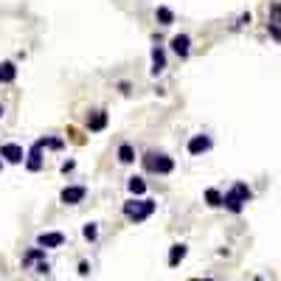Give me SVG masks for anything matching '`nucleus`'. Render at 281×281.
<instances>
[{
	"instance_id": "nucleus-1",
	"label": "nucleus",
	"mask_w": 281,
	"mask_h": 281,
	"mask_svg": "<svg viewBox=\"0 0 281 281\" xmlns=\"http://www.w3.org/2000/svg\"><path fill=\"white\" fill-rule=\"evenodd\" d=\"M250 200V186L247 183H234V188L231 191H225V200H222V205L228 211H234V214H239V211L245 208V202Z\"/></svg>"
},
{
	"instance_id": "nucleus-2",
	"label": "nucleus",
	"mask_w": 281,
	"mask_h": 281,
	"mask_svg": "<svg viewBox=\"0 0 281 281\" xmlns=\"http://www.w3.org/2000/svg\"><path fill=\"white\" fill-rule=\"evenodd\" d=\"M155 214V200H127L124 202V217L132 222H143Z\"/></svg>"
},
{
	"instance_id": "nucleus-3",
	"label": "nucleus",
	"mask_w": 281,
	"mask_h": 281,
	"mask_svg": "<svg viewBox=\"0 0 281 281\" xmlns=\"http://www.w3.org/2000/svg\"><path fill=\"white\" fill-rule=\"evenodd\" d=\"M143 166L149 169V172H155V175H169V172L175 169V160L169 158V155H155V152H149V155L143 158Z\"/></svg>"
},
{
	"instance_id": "nucleus-4",
	"label": "nucleus",
	"mask_w": 281,
	"mask_h": 281,
	"mask_svg": "<svg viewBox=\"0 0 281 281\" xmlns=\"http://www.w3.org/2000/svg\"><path fill=\"white\" fill-rule=\"evenodd\" d=\"M85 194H88V188L85 186H65L59 194V200L65 202V205H76V202L85 200Z\"/></svg>"
},
{
	"instance_id": "nucleus-5",
	"label": "nucleus",
	"mask_w": 281,
	"mask_h": 281,
	"mask_svg": "<svg viewBox=\"0 0 281 281\" xmlns=\"http://www.w3.org/2000/svg\"><path fill=\"white\" fill-rule=\"evenodd\" d=\"M0 158H6L9 163H23L26 152H23V146H17V143H3V146H0Z\"/></svg>"
},
{
	"instance_id": "nucleus-6",
	"label": "nucleus",
	"mask_w": 281,
	"mask_h": 281,
	"mask_svg": "<svg viewBox=\"0 0 281 281\" xmlns=\"http://www.w3.org/2000/svg\"><path fill=\"white\" fill-rule=\"evenodd\" d=\"M43 146H45V138H40L34 146H31V152H28V169H31V172H40V169H43Z\"/></svg>"
},
{
	"instance_id": "nucleus-7",
	"label": "nucleus",
	"mask_w": 281,
	"mask_h": 281,
	"mask_svg": "<svg viewBox=\"0 0 281 281\" xmlns=\"http://www.w3.org/2000/svg\"><path fill=\"white\" fill-rule=\"evenodd\" d=\"M188 48H191V37H188V34L172 37V51H175L180 59H186V56H188Z\"/></svg>"
},
{
	"instance_id": "nucleus-8",
	"label": "nucleus",
	"mask_w": 281,
	"mask_h": 281,
	"mask_svg": "<svg viewBox=\"0 0 281 281\" xmlns=\"http://www.w3.org/2000/svg\"><path fill=\"white\" fill-rule=\"evenodd\" d=\"M211 149V138L208 135H194L191 140H188V152L191 155H202V152Z\"/></svg>"
},
{
	"instance_id": "nucleus-9",
	"label": "nucleus",
	"mask_w": 281,
	"mask_h": 281,
	"mask_svg": "<svg viewBox=\"0 0 281 281\" xmlns=\"http://www.w3.org/2000/svg\"><path fill=\"white\" fill-rule=\"evenodd\" d=\"M37 245L40 247H59V245H65V234H40Z\"/></svg>"
},
{
	"instance_id": "nucleus-10",
	"label": "nucleus",
	"mask_w": 281,
	"mask_h": 281,
	"mask_svg": "<svg viewBox=\"0 0 281 281\" xmlns=\"http://www.w3.org/2000/svg\"><path fill=\"white\" fill-rule=\"evenodd\" d=\"M163 68H166V53H163V48H160V45H155V48H152V73L158 76Z\"/></svg>"
},
{
	"instance_id": "nucleus-11",
	"label": "nucleus",
	"mask_w": 281,
	"mask_h": 281,
	"mask_svg": "<svg viewBox=\"0 0 281 281\" xmlns=\"http://www.w3.org/2000/svg\"><path fill=\"white\" fill-rule=\"evenodd\" d=\"M88 127L93 132H101L107 127V113L104 110H96V113H90V118H88Z\"/></svg>"
},
{
	"instance_id": "nucleus-12",
	"label": "nucleus",
	"mask_w": 281,
	"mask_h": 281,
	"mask_svg": "<svg viewBox=\"0 0 281 281\" xmlns=\"http://www.w3.org/2000/svg\"><path fill=\"white\" fill-rule=\"evenodd\" d=\"M17 79V68H14V62H3L0 65V82L3 85H9V82Z\"/></svg>"
},
{
	"instance_id": "nucleus-13",
	"label": "nucleus",
	"mask_w": 281,
	"mask_h": 281,
	"mask_svg": "<svg viewBox=\"0 0 281 281\" xmlns=\"http://www.w3.org/2000/svg\"><path fill=\"white\" fill-rule=\"evenodd\" d=\"M186 250H188L186 245H172V250H169V267H177V264L183 262Z\"/></svg>"
},
{
	"instance_id": "nucleus-14",
	"label": "nucleus",
	"mask_w": 281,
	"mask_h": 281,
	"mask_svg": "<svg viewBox=\"0 0 281 281\" xmlns=\"http://www.w3.org/2000/svg\"><path fill=\"white\" fill-rule=\"evenodd\" d=\"M155 17H158L160 26H172V23H175V14H172V9H166V6H160V9L155 11Z\"/></svg>"
},
{
	"instance_id": "nucleus-15",
	"label": "nucleus",
	"mask_w": 281,
	"mask_h": 281,
	"mask_svg": "<svg viewBox=\"0 0 281 281\" xmlns=\"http://www.w3.org/2000/svg\"><path fill=\"white\" fill-rule=\"evenodd\" d=\"M118 160H121V163H132V160H135V149H132L130 143H121V146H118Z\"/></svg>"
},
{
	"instance_id": "nucleus-16",
	"label": "nucleus",
	"mask_w": 281,
	"mask_h": 281,
	"mask_svg": "<svg viewBox=\"0 0 281 281\" xmlns=\"http://www.w3.org/2000/svg\"><path fill=\"white\" fill-rule=\"evenodd\" d=\"M222 200H225V194H220L217 188H208V191H205V202H208L211 208H217V205H222Z\"/></svg>"
},
{
	"instance_id": "nucleus-17",
	"label": "nucleus",
	"mask_w": 281,
	"mask_h": 281,
	"mask_svg": "<svg viewBox=\"0 0 281 281\" xmlns=\"http://www.w3.org/2000/svg\"><path fill=\"white\" fill-rule=\"evenodd\" d=\"M127 186H130L132 194H143L146 191V180H143V177H130V183Z\"/></svg>"
},
{
	"instance_id": "nucleus-18",
	"label": "nucleus",
	"mask_w": 281,
	"mask_h": 281,
	"mask_svg": "<svg viewBox=\"0 0 281 281\" xmlns=\"http://www.w3.org/2000/svg\"><path fill=\"white\" fill-rule=\"evenodd\" d=\"M82 234H85V239H90V242H93V239L98 236V228H96V222H88V225L82 228Z\"/></svg>"
},
{
	"instance_id": "nucleus-19",
	"label": "nucleus",
	"mask_w": 281,
	"mask_h": 281,
	"mask_svg": "<svg viewBox=\"0 0 281 281\" xmlns=\"http://www.w3.org/2000/svg\"><path fill=\"white\" fill-rule=\"evenodd\" d=\"M270 34H273V40H279L281 43V26H273L270 23Z\"/></svg>"
},
{
	"instance_id": "nucleus-20",
	"label": "nucleus",
	"mask_w": 281,
	"mask_h": 281,
	"mask_svg": "<svg viewBox=\"0 0 281 281\" xmlns=\"http://www.w3.org/2000/svg\"><path fill=\"white\" fill-rule=\"evenodd\" d=\"M73 169H76V163H73V160H65V163H62V172H73Z\"/></svg>"
},
{
	"instance_id": "nucleus-21",
	"label": "nucleus",
	"mask_w": 281,
	"mask_h": 281,
	"mask_svg": "<svg viewBox=\"0 0 281 281\" xmlns=\"http://www.w3.org/2000/svg\"><path fill=\"white\" fill-rule=\"evenodd\" d=\"M79 273H82V276H88V273H90V264L82 262V264H79Z\"/></svg>"
},
{
	"instance_id": "nucleus-22",
	"label": "nucleus",
	"mask_w": 281,
	"mask_h": 281,
	"mask_svg": "<svg viewBox=\"0 0 281 281\" xmlns=\"http://www.w3.org/2000/svg\"><path fill=\"white\" fill-rule=\"evenodd\" d=\"M253 281H264V279H262V276H256V279H253Z\"/></svg>"
},
{
	"instance_id": "nucleus-23",
	"label": "nucleus",
	"mask_w": 281,
	"mask_h": 281,
	"mask_svg": "<svg viewBox=\"0 0 281 281\" xmlns=\"http://www.w3.org/2000/svg\"><path fill=\"white\" fill-rule=\"evenodd\" d=\"M0 118H3V104H0Z\"/></svg>"
},
{
	"instance_id": "nucleus-24",
	"label": "nucleus",
	"mask_w": 281,
	"mask_h": 281,
	"mask_svg": "<svg viewBox=\"0 0 281 281\" xmlns=\"http://www.w3.org/2000/svg\"><path fill=\"white\" fill-rule=\"evenodd\" d=\"M202 281H214V279H202Z\"/></svg>"
},
{
	"instance_id": "nucleus-25",
	"label": "nucleus",
	"mask_w": 281,
	"mask_h": 281,
	"mask_svg": "<svg viewBox=\"0 0 281 281\" xmlns=\"http://www.w3.org/2000/svg\"><path fill=\"white\" fill-rule=\"evenodd\" d=\"M0 166H3V163H0Z\"/></svg>"
}]
</instances>
